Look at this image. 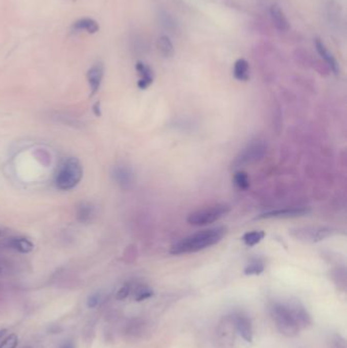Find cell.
<instances>
[{
    "instance_id": "31",
    "label": "cell",
    "mask_w": 347,
    "mask_h": 348,
    "mask_svg": "<svg viewBox=\"0 0 347 348\" xmlns=\"http://www.w3.org/2000/svg\"><path fill=\"white\" fill-rule=\"evenodd\" d=\"M5 332H6V330H5V329H3V330H0V340H1V338L4 336Z\"/></svg>"
},
{
    "instance_id": "25",
    "label": "cell",
    "mask_w": 347,
    "mask_h": 348,
    "mask_svg": "<svg viewBox=\"0 0 347 348\" xmlns=\"http://www.w3.org/2000/svg\"><path fill=\"white\" fill-rule=\"evenodd\" d=\"M330 348H347L346 341L340 335H333L329 340Z\"/></svg>"
},
{
    "instance_id": "20",
    "label": "cell",
    "mask_w": 347,
    "mask_h": 348,
    "mask_svg": "<svg viewBox=\"0 0 347 348\" xmlns=\"http://www.w3.org/2000/svg\"><path fill=\"white\" fill-rule=\"evenodd\" d=\"M95 215V209L93 205L89 203H83L79 206L77 211V217L78 220L82 223H88L90 222Z\"/></svg>"
},
{
    "instance_id": "5",
    "label": "cell",
    "mask_w": 347,
    "mask_h": 348,
    "mask_svg": "<svg viewBox=\"0 0 347 348\" xmlns=\"http://www.w3.org/2000/svg\"><path fill=\"white\" fill-rule=\"evenodd\" d=\"M338 233V230L327 226H304L290 230V234L304 242H319Z\"/></svg>"
},
{
    "instance_id": "18",
    "label": "cell",
    "mask_w": 347,
    "mask_h": 348,
    "mask_svg": "<svg viewBox=\"0 0 347 348\" xmlns=\"http://www.w3.org/2000/svg\"><path fill=\"white\" fill-rule=\"evenodd\" d=\"M157 48L159 53L165 58H171L174 55V46L168 36H161L157 40Z\"/></svg>"
},
{
    "instance_id": "8",
    "label": "cell",
    "mask_w": 347,
    "mask_h": 348,
    "mask_svg": "<svg viewBox=\"0 0 347 348\" xmlns=\"http://www.w3.org/2000/svg\"><path fill=\"white\" fill-rule=\"evenodd\" d=\"M310 213V209L308 208H287V209H279L274 211H269L261 214L259 219H281V218H295L305 216Z\"/></svg>"
},
{
    "instance_id": "30",
    "label": "cell",
    "mask_w": 347,
    "mask_h": 348,
    "mask_svg": "<svg viewBox=\"0 0 347 348\" xmlns=\"http://www.w3.org/2000/svg\"><path fill=\"white\" fill-rule=\"evenodd\" d=\"M60 348H75V346L72 342H67V343H64Z\"/></svg>"
},
{
    "instance_id": "27",
    "label": "cell",
    "mask_w": 347,
    "mask_h": 348,
    "mask_svg": "<svg viewBox=\"0 0 347 348\" xmlns=\"http://www.w3.org/2000/svg\"><path fill=\"white\" fill-rule=\"evenodd\" d=\"M129 293H130V286L127 285V284H125V285H123V286L117 291V293H116V299H117V300H123V299H125V298L129 295Z\"/></svg>"
},
{
    "instance_id": "19",
    "label": "cell",
    "mask_w": 347,
    "mask_h": 348,
    "mask_svg": "<svg viewBox=\"0 0 347 348\" xmlns=\"http://www.w3.org/2000/svg\"><path fill=\"white\" fill-rule=\"evenodd\" d=\"M73 28L75 31H86L89 34H95L99 31L98 22L95 19L89 17L79 19L75 22Z\"/></svg>"
},
{
    "instance_id": "4",
    "label": "cell",
    "mask_w": 347,
    "mask_h": 348,
    "mask_svg": "<svg viewBox=\"0 0 347 348\" xmlns=\"http://www.w3.org/2000/svg\"><path fill=\"white\" fill-rule=\"evenodd\" d=\"M271 314L277 329L282 335L292 338L298 334L299 328L295 324L287 306L275 304L271 309Z\"/></svg>"
},
{
    "instance_id": "29",
    "label": "cell",
    "mask_w": 347,
    "mask_h": 348,
    "mask_svg": "<svg viewBox=\"0 0 347 348\" xmlns=\"http://www.w3.org/2000/svg\"><path fill=\"white\" fill-rule=\"evenodd\" d=\"M93 111H94L95 115H101V109H100V104H99V103H96V104L94 105V107H93Z\"/></svg>"
},
{
    "instance_id": "11",
    "label": "cell",
    "mask_w": 347,
    "mask_h": 348,
    "mask_svg": "<svg viewBox=\"0 0 347 348\" xmlns=\"http://www.w3.org/2000/svg\"><path fill=\"white\" fill-rule=\"evenodd\" d=\"M287 307L292 315V318L295 324L299 328V330L305 329L311 325V322H312L311 317L302 304L294 303V304H290V306H287Z\"/></svg>"
},
{
    "instance_id": "9",
    "label": "cell",
    "mask_w": 347,
    "mask_h": 348,
    "mask_svg": "<svg viewBox=\"0 0 347 348\" xmlns=\"http://www.w3.org/2000/svg\"><path fill=\"white\" fill-rule=\"evenodd\" d=\"M112 177L116 183L123 190L130 189L134 182L132 170L125 165L115 166L112 170Z\"/></svg>"
},
{
    "instance_id": "15",
    "label": "cell",
    "mask_w": 347,
    "mask_h": 348,
    "mask_svg": "<svg viewBox=\"0 0 347 348\" xmlns=\"http://www.w3.org/2000/svg\"><path fill=\"white\" fill-rule=\"evenodd\" d=\"M135 68L140 75V81L137 82V86L140 89H147L154 81V76L152 69L143 62H137Z\"/></svg>"
},
{
    "instance_id": "10",
    "label": "cell",
    "mask_w": 347,
    "mask_h": 348,
    "mask_svg": "<svg viewBox=\"0 0 347 348\" xmlns=\"http://www.w3.org/2000/svg\"><path fill=\"white\" fill-rule=\"evenodd\" d=\"M103 77H104V65L102 62L95 63L88 71L87 79H88V83L90 86L92 96L95 95L99 91Z\"/></svg>"
},
{
    "instance_id": "33",
    "label": "cell",
    "mask_w": 347,
    "mask_h": 348,
    "mask_svg": "<svg viewBox=\"0 0 347 348\" xmlns=\"http://www.w3.org/2000/svg\"><path fill=\"white\" fill-rule=\"evenodd\" d=\"M0 236H1V231H0Z\"/></svg>"
},
{
    "instance_id": "26",
    "label": "cell",
    "mask_w": 347,
    "mask_h": 348,
    "mask_svg": "<svg viewBox=\"0 0 347 348\" xmlns=\"http://www.w3.org/2000/svg\"><path fill=\"white\" fill-rule=\"evenodd\" d=\"M18 343V338L15 334H10L0 344V348H16Z\"/></svg>"
},
{
    "instance_id": "12",
    "label": "cell",
    "mask_w": 347,
    "mask_h": 348,
    "mask_svg": "<svg viewBox=\"0 0 347 348\" xmlns=\"http://www.w3.org/2000/svg\"><path fill=\"white\" fill-rule=\"evenodd\" d=\"M235 328L240 334V336L246 341L251 342L253 333H252V326L250 323V320L243 314H237L233 316Z\"/></svg>"
},
{
    "instance_id": "17",
    "label": "cell",
    "mask_w": 347,
    "mask_h": 348,
    "mask_svg": "<svg viewBox=\"0 0 347 348\" xmlns=\"http://www.w3.org/2000/svg\"><path fill=\"white\" fill-rule=\"evenodd\" d=\"M233 76L240 82H246L249 79V65L244 58H239L233 66Z\"/></svg>"
},
{
    "instance_id": "32",
    "label": "cell",
    "mask_w": 347,
    "mask_h": 348,
    "mask_svg": "<svg viewBox=\"0 0 347 348\" xmlns=\"http://www.w3.org/2000/svg\"><path fill=\"white\" fill-rule=\"evenodd\" d=\"M0 273H1V268H0Z\"/></svg>"
},
{
    "instance_id": "1",
    "label": "cell",
    "mask_w": 347,
    "mask_h": 348,
    "mask_svg": "<svg viewBox=\"0 0 347 348\" xmlns=\"http://www.w3.org/2000/svg\"><path fill=\"white\" fill-rule=\"evenodd\" d=\"M225 234V227H214L194 233L174 243L170 248V253L179 256L203 250L221 241Z\"/></svg>"
},
{
    "instance_id": "13",
    "label": "cell",
    "mask_w": 347,
    "mask_h": 348,
    "mask_svg": "<svg viewBox=\"0 0 347 348\" xmlns=\"http://www.w3.org/2000/svg\"><path fill=\"white\" fill-rule=\"evenodd\" d=\"M270 15L272 18V21L274 24V26L276 27V29L280 32H286L289 30L290 26H289V21L285 15V13L283 12V10L281 9V7L277 4H273L270 7Z\"/></svg>"
},
{
    "instance_id": "7",
    "label": "cell",
    "mask_w": 347,
    "mask_h": 348,
    "mask_svg": "<svg viewBox=\"0 0 347 348\" xmlns=\"http://www.w3.org/2000/svg\"><path fill=\"white\" fill-rule=\"evenodd\" d=\"M234 318L232 316L224 317L219 323L217 329V336L219 346L221 348H232L234 342V330H235Z\"/></svg>"
},
{
    "instance_id": "16",
    "label": "cell",
    "mask_w": 347,
    "mask_h": 348,
    "mask_svg": "<svg viewBox=\"0 0 347 348\" xmlns=\"http://www.w3.org/2000/svg\"><path fill=\"white\" fill-rule=\"evenodd\" d=\"M7 245L9 247L15 249L16 251L21 252V253H28V252H31L34 249L33 242L30 239H28L26 237H21V236H15V237L8 238Z\"/></svg>"
},
{
    "instance_id": "6",
    "label": "cell",
    "mask_w": 347,
    "mask_h": 348,
    "mask_svg": "<svg viewBox=\"0 0 347 348\" xmlns=\"http://www.w3.org/2000/svg\"><path fill=\"white\" fill-rule=\"evenodd\" d=\"M267 151L266 145L261 141H253L240 151L232 163L233 168L246 166L263 159Z\"/></svg>"
},
{
    "instance_id": "14",
    "label": "cell",
    "mask_w": 347,
    "mask_h": 348,
    "mask_svg": "<svg viewBox=\"0 0 347 348\" xmlns=\"http://www.w3.org/2000/svg\"><path fill=\"white\" fill-rule=\"evenodd\" d=\"M315 45H316L317 51L320 54V56L325 60V62L328 64V66L331 68V71L334 74L337 75L339 73V65H338L337 60L333 56V54L328 50L326 45L320 39H317L315 41Z\"/></svg>"
},
{
    "instance_id": "24",
    "label": "cell",
    "mask_w": 347,
    "mask_h": 348,
    "mask_svg": "<svg viewBox=\"0 0 347 348\" xmlns=\"http://www.w3.org/2000/svg\"><path fill=\"white\" fill-rule=\"evenodd\" d=\"M154 294L153 290L150 289L149 287H146V286H142V287H138L134 293V298L136 301H143V300H146L150 297H152Z\"/></svg>"
},
{
    "instance_id": "3",
    "label": "cell",
    "mask_w": 347,
    "mask_h": 348,
    "mask_svg": "<svg viewBox=\"0 0 347 348\" xmlns=\"http://www.w3.org/2000/svg\"><path fill=\"white\" fill-rule=\"evenodd\" d=\"M230 211V207L226 204H218L208 208L197 210L188 217V222L194 226H206L219 221Z\"/></svg>"
},
{
    "instance_id": "21",
    "label": "cell",
    "mask_w": 347,
    "mask_h": 348,
    "mask_svg": "<svg viewBox=\"0 0 347 348\" xmlns=\"http://www.w3.org/2000/svg\"><path fill=\"white\" fill-rule=\"evenodd\" d=\"M264 237H265V232L262 231V230L246 232L242 236V241L247 246H253V245L258 244L260 241H262V239Z\"/></svg>"
},
{
    "instance_id": "23",
    "label": "cell",
    "mask_w": 347,
    "mask_h": 348,
    "mask_svg": "<svg viewBox=\"0 0 347 348\" xmlns=\"http://www.w3.org/2000/svg\"><path fill=\"white\" fill-rule=\"evenodd\" d=\"M264 269H265V265L261 260H253L244 268V274L245 275H260L263 273Z\"/></svg>"
},
{
    "instance_id": "28",
    "label": "cell",
    "mask_w": 347,
    "mask_h": 348,
    "mask_svg": "<svg viewBox=\"0 0 347 348\" xmlns=\"http://www.w3.org/2000/svg\"><path fill=\"white\" fill-rule=\"evenodd\" d=\"M100 303V294L99 293H94L92 295L89 296L88 298V301H87V305L90 309H94L96 308Z\"/></svg>"
},
{
    "instance_id": "22",
    "label": "cell",
    "mask_w": 347,
    "mask_h": 348,
    "mask_svg": "<svg viewBox=\"0 0 347 348\" xmlns=\"http://www.w3.org/2000/svg\"><path fill=\"white\" fill-rule=\"evenodd\" d=\"M233 179H234V183L236 184V187L239 190L245 191L249 188V178H248V175H247L246 172L240 171V170L236 171Z\"/></svg>"
},
{
    "instance_id": "2",
    "label": "cell",
    "mask_w": 347,
    "mask_h": 348,
    "mask_svg": "<svg viewBox=\"0 0 347 348\" xmlns=\"http://www.w3.org/2000/svg\"><path fill=\"white\" fill-rule=\"evenodd\" d=\"M83 166L77 158H68L59 169L55 183L61 191H70L76 188L83 178Z\"/></svg>"
}]
</instances>
